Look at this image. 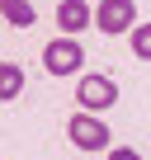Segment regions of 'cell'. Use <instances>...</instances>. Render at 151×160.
Masks as SVG:
<instances>
[{
    "mask_svg": "<svg viewBox=\"0 0 151 160\" xmlns=\"http://www.w3.org/2000/svg\"><path fill=\"white\" fill-rule=\"evenodd\" d=\"M43 66H47L52 75H76V71L85 66V47H81V38L61 33L57 42H47V47H43Z\"/></svg>",
    "mask_w": 151,
    "mask_h": 160,
    "instance_id": "obj_1",
    "label": "cell"
},
{
    "mask_svg": "<svg viewBox=\"0 0 151 160\" xmlns=\"http://www.w3.org/2000/svg\"><path fill=\"white\" fill-rule=\"evenodd\" d=\"M76 99H81L85 113H99V108H113L118 104V85H113V75H85L81 85H76Z\"/></svg>",
    "mask_w": 151,
    "mask_h": 160,
    "instance_id": "obj_2",
    "label": "cell"
},
{
    "mask_svg": "<svg viewBox=\"0 0 151 160\" xmlns=\"http://www.w3.org/2000/svg\"><path fill=\"white\" fill-rule=\"evenodd\" d=\"M66 137H71V146H81V151H104L109 146V127L95 113H76L66 122Z\"/></svg>",
    "mask_w": 151,
    "mask_h": 160,
    "instance_id": "obj_3",
    "label": "cell"
},
{
    "mask_svg": "<svg viewBox=\"0 0 151 160\" xmlns=\"http://www.w3.org/2000/svg\"><path fill=\"white\" fill-rule=\"evenodd\" d=\"M95 28L99 33H132L137 28V5H132V0H104V5L95 10Z\"/></svg>",
    "mask_w": 151,
    "mask_h": 160,
    "instance_id": "obj_4",
    "label": "cell"
},
{
    "mask_svg": "<svg viewBox=\"0 0 151 160\" xmlns=\"http://www.w3.org/2000/svg\"><path fill=\"white\" fill-rule=\"evenodd\" d=\"M90 24H95V14H90V5H85V0H61V5H57V28H61V33L81 38Z\"/></svg>",
    "mask_w": 151,
    "mask_h": 160,
    "instance_id": "obj_5",
    "label": "cell"
},
{
    "mask_svg": "<svg viewBox=\"0 0 151 160\" xmlns=\"http://www.w3.org/2000/svg\"><path fill=\"white\" fill-rule=\"evenodd\" d=\"M0 10H5V19H10L14 28H29V24L38 19V10L29 5V0H0Z\"/></svg>",
    "mask_w": 151,
    "mask_h": 160,
    "instance_id": "obj_6",
    "label": "cell"
},
{
    "mask_svg": "<svg viewBox=\"0 0 151 160\" xmlns=\"http://www.w3.org/2000/svg\"><path fill=\"white\" fill-rule=\"evenodd\" d=\"M19 90H24V71L14 61H5V66H0V99H14Z\"/></svg>",
    "mask_w": 151,
    "mask_h": 160,
    "instance_id": "obj_7",
    "label": "cell"
},
{
    "mask_svg": "<svg viewBox=\"0 0 151 160\" xmlns=\"http://www.w3.org/2000/svg\"><path fill=\"white\" fill-rule=\"evenodd\" d=\"M132 52H137L142 61H151V24H137V28H132Z\"/></svg>",
    "mask_w": 151,
    "mask_h": 160,
    "instance_id": "obj_8",
    "label": "cell"
},
{
    "mask_svg": "<svg viewBox=\"0 0 151 160\" xmlns=\"http://www.w3.org/2000/svg\"><path fill=\"white\" fill-rule=\"evenodd\" d=\"M109 160H142V155H137V151H132V146H118V151H113V155H109Z\"/></svg>",
    "mask_w": 151,
    "mask_h": 160,
    "instance_id": "obj_9",
    "label": "cell"
}]
</instances>
